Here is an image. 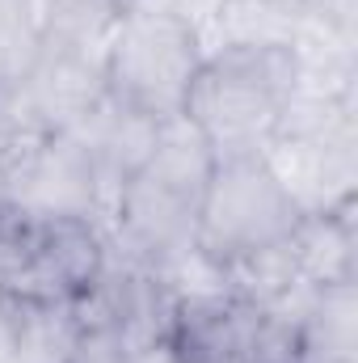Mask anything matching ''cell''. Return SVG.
Instances as JSON below:
<instances>
[{
  "label": "cell",
  "mask_w": 358,
  "mask_h": 363,
  "mask_svg": "<svg viewBox=\"0 0 358 363\" xmlns=\"http://www.w3.org/2000/svg\"><path fill=\"white\" fill-rule=\"evenodd\" d=\"M211 169L215 152L185 114L161 123L148 161L114 190L118 250L178 279L181 267L194 262V228Z\"/></svg>",
  "instance_id": "cell-1"
},
{
  "label": "cell",
  "mask_w": 358,
  "mask_h": 363,
  "mask_svg": "<svg viewBox=\"0 0 358 363\" xmlns=\"http://www.w3.org/2000/svg\"><path fill=\"white\" fill-rule=\"evenodd\" d=\"M299 85L304 60L291 38H232L202 55L181 114L207 135L215 161L253 157L274 148L278 118Z\"/></svg>",
  "instance_id": "cell-2"
},
{
  "label": "cell",
  "mask_w": 358,
  "mask_h": 363,
  "mask_svg": "<svg viewBox=\"0 0 358 363\" xmlns=\"http://www.w3.org/2000/svg\"><path fill=\"white\" fill-rule=\"evenodd\" d=\"M299 220H304V207L270 152L224 157L215 161L211 182L202 190L194 258L211 274H219L236 267L241 258H253L287 241L299 228Z\"/></svg>",
  "instance_id": "cell-3"
},
{
  "label": "cell",
  "mask_w": 358,
  "mask_h": 363,
  "mask_svg": "<svg viewBox=\"0 0 358 363\" xmlns=\"http://www.w3.org/2000/svg\"><path fill=\"white\" fill-rule=\"evenodd\" d=\"M198 68H202V30L144 9H122L101 51L105 93L156 123L181 114Z\"/></svg>",
  "instance_id": "cell-4"
},
{
  "label": "cell",
  "mask_w": 358,
  "mask_h": 363,
  "mask_svg": "<svg viewBox=\"0 0 358 363\" xmlns=\"http://www.w3.org/2000/svg\"><path fill=\"white\" fill-rule=\"evenodd\" d=\"M8 203L34 216H89L101 207V178L76 131L55 135H0Z\"/></svg>",
  "instance_id": "cell-5"
},
{
  "label": "cell",
  "mask_w": 358,
  "mask_h": 363,
  "mask_svg": "<svg viewBox=\"0 0 358 363\" xmlns=\"http://www.w3.org/2000/svg\"><path fill=\"white\" fill-rule=\"evenodd\" d=\"M105 233L89 216H34L30 250L4 296L17 304H76L105 267Z\"/></svg>",
  "instance_id": "cell-6"
},
{
  "label": "cell",
  "mask_w": 358,
  "mask_h": 363,
  "mask_svg": "<svg viewBox=\"0 0 358 363\" xmlns=\"http://www.w3.org/2000/svg\"><path fill=\"white\" fill-rule=\"evenodd\" d=\"M278 304L299 325L304 363H358V287L354 283H299Z\"/></svg>",
  "instance_id": "cell-7"
},
{
  "label": "cell",
  "mask_w": 358,
  "mask_h": 363,
  "mask_svg": "<svg viewBox=\"0 0 358 363\" xmlns=\"http://www.w3.org/2000/svg\"><path fill=\"white\" fill-rule=\"evenodd\" d=\"M295 254L304 283H354V199L329 211H304Z\"/></svg>",
  "instance_id": "cell-8"
},
{
  "label": "cell",
  "mask_w": 358,
  "mask_h": 363,
  "mask_svg": "<svg viewBox=\"0 0 358 363\" xmlns=\"http://www.w3.org/2000/svg\"><path fill=\"white\" fill-rule=\"evenodd\" d=\"M76 308L72 304H17L8 363H72Z\"/></svg>",
  "instance_id": "cell-9"
},
{
  "label": "cell",
  "mask_w": 358,
  "mask_h": 363,
  "mask_svg": "<svg viewBox=\"0 0 358 363\" xmlns=\"http://www.w3.org/2000/svg\"><path fill=\"white\" fill-rule=\"evenodd\" d=\"M173 351L181 363H258L249 347H173Z\"/></svg>",
  "instance_id": "cell-10"
},
{
  "label": "cell",
  "mask_w": 358,
  "mask_h": 363,
  "mask_svg": "<svg viewBox=\"0 0 358 363\" xmlns=\"http://www.w3.org/2000/svg\"><path fill=\"white\" fill-rule=\"evenodd\" d=\"M13 325H17V300L0 291V363H8L13 355Z\"/></svg>",
  "instance_id": "cell-11"
},
{
  "label": "cell",
  "mask_w": 358,
  "mask_h": 363,
  "mask_svg": "<svg viewBox=\"0 0 358 363\" xmlns=\"http://www.w3.org/2000/svg\"><path fill=\"white\" fill-rule=\"evenodd\" d=\"M127 363H181L178 351L169 347V342H156V347H144V351H135Z\"/></svg>",
  "instance_id": "cell-12"
}]
</instances>
